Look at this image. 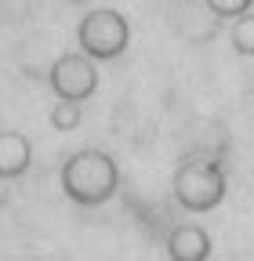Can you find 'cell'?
<instances>
[{
	"mask_svg": "<svg viewBox=\"0 0 254 261\" xmlns=\"http://www.w3.org/2000/svg\"><path fill=\"white\" fill-rule=\"evenodd\" d=\"M80 106L77 102H55L51 106V113H47V120H51V127L55 130H62V135H69V130H77L80 127Z\"/></svg>",
	"mask_w": 254,
	"mask_h": 261,
	"instance_id": "8",
	"label": "cell"
},
{
	"mask_svg": "<svg viewBox=\"0 0 254 261\" xmlns=\"http://www.w3.org/2000/svg\"><path fill=\"white\" fill-rule=\"evenodd\" d=\"M171 192L182 211L207 214L225 200V171L218 160H182L171 178Z\"/></svg>",
	"mask_w": 254,
	"mask_h": 261,
	"instance_id": "2",
	"label": "cell"
},
{
	"mask_svg": "<svg viewBox=\"0 0 254 261\" xmlns=\"http://www.w3.org/2000/svg\"><path fill=\"white\" fill-rule=\"evenodd\" d=\"M47 87L58 102H77L84 106L87 98L98 91V65L94 58H87L84 51H66L51 62L47 69Z\"/></svg>",
	"mask_w": 254,
	"mask_h": 261,
	"instance_id": "4",
	"label": "cell"
},
{
	"mask_svg": "<svg viewBox=\"0 0 254 261\" xmlns=\"http://www.w3.org/2000/svg\"><path fill=\"white\" fill-rule=\"evenodd\" d=\"M229 44H233L236 55L254 58V11H247V15H240V18L233 22V29H229Z\"/></svg>",
	"mask_w": 254,
	"mask_h": 261,
	"instance_id": "7",
	"label": "cell"
},
{
	"mask_svg": "<svg viewBox=\"0 0 254 261\" xmlns=\"http://www.w3.org/2000/svg\"><path fill=\"white\" fill-rule=\"evenodd\" d=\"M131 44V22L113 8H94L77 25V51L94 62H113Z\"/></svg>",
	"mask_w": 254,
	"mask_h": 261,
	"instance_id": "3",
	"label": "cell"
},
{
	"mask_svg": "<svg viewBox=\"0 0 254 261\" xmlns=\"http://www.w3.org/2000/svg\"><path fill=\"white\" fill-rule=\"evenodd\" d=\"M204 8L214 15V18H225V22H236L240 15L254 11V0H204Z\"/></svg>",
	"mask_w": 254,
	"mask_h": 261,
	"instance_id": "9",
	"label": "cell"
},
{
	"mask_svg": "<svg viewBox=\"0 0 254 261\" xmlns=\"http://www.w3.org/2000/svg\"><path fill=\"white\" fill-rule=\"evenodd\" d=\"M58 185L77 207H102L120 189V167L102 149H77L62 163Z\"/></svg>",
	"mask_w": 254,
	"mask_h": 261,
	"instance_id": "1",
	"label": "cell"
},
{
	"mask_svg": "<svg viewBox=\"0 0 254 261\" xmlns=\"http://www.w3.org/2000/svg\"><path fill=\"white\" fill-rule=\"evenodd\" d=\"M33 163V142L22 130H0V181H15Z\"/></svg>",
	"mask_w": 254,
	"mask_h": 261,
	"instance_id": "6",
	"label": "cell"
},
{
	"mask_svg": "<svg viewBox=\"0 0 254 261\" xmlns=\"http://www.w3.org/2000/svg\"><path fill=\"white\" fill-rule=\"evenodd\" d=\"M66 4H91V0H66Z\"/></svg>",
	"mask_w": 254,
	"mask_h": 261,
	"instance_id": "11",
	"label": "cell"
},
{
	"mask_svg": "<svg viewBox=\"0 0 254 261\" xmlns=\"http://www.w3.org/2000/svg\"><path fill=\"white\" fill-rule=\"evenodd\" d=\"M8 203V189H4V181H0V207Z\"/></svg>",
	"mask_w": 254,
	"mask_h": 261,
	"instance_id": "10",
	"label": "cell"
},
{
	"mask_svg": "<svg viewBox=\"0 0 254 261\" xmlns=\"http://www.w3.org/2000/svg\"><path fill=\"white\" fill-rule=\"evenodd\" d=\"M167 257L171 261H207L211 257V232H207L204 225H196V221L171 228V236H167Z\"/></svg>",
	"mask_w": 254,
	"mask_h": 261,
	"instance_id": "5",
	"label": "cell"
}]
</instances>
